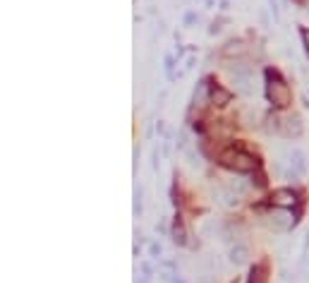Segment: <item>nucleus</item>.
I'll use <instances>...</instances> for the list:
<instances>
[{
	"label": "nucleus",
	"instance_id": "obj_2",
	"mask_svg": "<svg viewBox=\"0 0 309 283\" xmlns=\"http://www.w3.org/2000/svg\"><path fill=\"white\" fill-rule=\"evenodd\" d=\"M221 161L226 168L230 171H235V173H252L256 171V161L249 156V154H244V151H237V149H228L223 156H221Z\"/></svg>",
	"mask_w": 309,
	"mask_h": 283
},
{
	"label": "nucleus",
	"instance_id": "obj_5",
	"mask_svg": "<svg viewBox=\"0 0 309 283\" xmlns=\"http://www.w3.org/2000/svg\"><path fill=\"white\" fill-rule=\"evenodd\" d=\"M209 98H211V103H214V106H228L230 98H232V94H230L228 89H223V87H211V94H209Z\"/></svg>",
	"mask_w": 309,
	"mask_h": 283
},
{
	"label": "nucleus",
	"instance_id": "obj_7",
	"mask_svg": "<svg viewBox=\"0 0 309 283\" xmlns=\"http://www.w3.org/2000/svg\"><path fill=\"white\" fill-rule=\"evenodd\" d=\"M269 226L273 230H288L290 228V221H288L285 214H273V216H269Z\"/></svg>",
	"mask_w": 309,
	"mask_h": 283
},
{
	"label": "nucleus",
	"instance_id": "obj_8",
	"mask_svg": "<svg viewBox=\"0 0 309 283\" xmlns=\"http://www.w3.org/2000/svg\"><path fill=\"white\" fill-rule=\"evenodd\" d=\"M247 255H249V252H247L244 245H235V247L230 250V262H232V264H244V262H247Z\"/></svg>",
	"mask_w": 309,
	"mask_h": 283
},
{
	"label": "nucleus",
	"instance_id": "obj_10",
	"mask_svg": "<svg viewBox=\"0 0 309 283\" xmlns=\"http://www.w3.org/2000/svg\"><path fill=\"white\" fill-rule=\"evenodd\" d=\"M173 240L177 245H185V226H182V221L180 218H175V223H173Z\"/></svg>",
	"mask_w": 309,
	"mask_h": 283
},
{
	"label": "nucleus",
	"instance_id": "obj_3",
	"mask_svg": "<svg viewBox=\"0 0 309 283\" xmlns=\"http://www.w3.org/2000/svg\"><path fill=\"white\" fill-rule=\"evenodd\" d=\"M230 77H232L235 89H237L242 96H249L252 92H254V87H252V72H249V68H247V65L237 63V68L230 72Z\"/></svg>",
	"mask_w": 309,
	"mask_h": 283
},
{
	"label": "nucleus",
	"instance_id": "obj_13",
	"mask_svg": "<svg viewBox=\"0 0 309 283\" xmlns=\"http://www.w3.org/2000/svg\"><path fill=\"white\" fill-rule=\"evenodd\" d=\"M302 41H305V46H307V51H309V29L302 31Z\"/></svg>",
	"mask_w": 309,
	"mask_h": 283
},
{
	"label": "nucleus",
	"instance_id": "obj_12",
	"mask_svg": "<svg viewBox=\"0 0 309 283\" xmlns=\"http://www.w3.org/2000/svg\"><path fill=\"white\" fill-rule=\"evenodd\" d=\"M187 159H189V166H192V168H194V166L199 163V159L194 156V151H187Z\"/></svg>",
	"mask_w": 309,
	"mask_h": 283
},
{
	"label": "nucleus",
	"instance_id": "obj_11",
	"mask_svg": "<svg viewBox=\"0 0 309 283\" xmlns=\"http://www.w3.org/2000/svg\"><path fill=\"white\" fill-rule=\"evenodd\" d=\"M242 51H244V48H242L240 41H232V43H228V48H226L223 53H226V55H240Z\"/></svg>",
	"mask_w": 309,
	"mask_h": 283
},
{
	"label": "nucleus",
	"instance_id": "obj_6",
	"mask_svg": "<svg viewBox=\"0 0 309 283\" xmlns=\"http://www.w3.org/2000/svg\"><path fill=\"white\" fill-rule=\"evenodd\" d=\"M283 132L288 137H300L302 135V122L297 115H290V118H285V125H283Z\"/></svg>",
	"mask_w": 309,
	"mask_h": 283
},
{
	"label": "nucleus",
	"instance_id": "obj_1",
	"mask_svg": "<svg viewBox=\"0 0 309 283\" xmlns=\"http://www.w3.org/2000/svg\"><path fill=\"white\" fill-rule=\"evenodd\" d=\"M266 96H269V101L276 108H288L290 103H293V92H290V87H288L276 72H269Z\"/></svg>",
	"mask_w": 309,
	"mask_h": 283
},
{
	"label": "nucleus",
	"instance_id": "obj_4",
	"mask_svg": "<svg viewBox=\"0 0 309 283\" xmlns=\"http://www.w3.org/2000/svg\"><path fill=\"white\" fill-rule=\"evenodd\" d=\"M295 192L293 189H276L273 194H271V204L276 206V209H293L295 206Z\"/></svg>",
	"mask_w": 309,
	"mask_h": 283
},
{
	"label": "nucleus",
	"instance_id": "obj_9",
	"mask_svg": "<svg viewBox=\"0 0 309 283\" xmlns=\"http://www.w3.org/2000/svg\"><path fill=\"white\" fill-rule=\"evenodd\" d=\"M290 163L295 166L297 173H305V168H307V166H305V154H302L300 149H295V151L290 154Z\"/></svg>",
	"mask_w": 309,
	"mask_h": 283
}]
</instances>
